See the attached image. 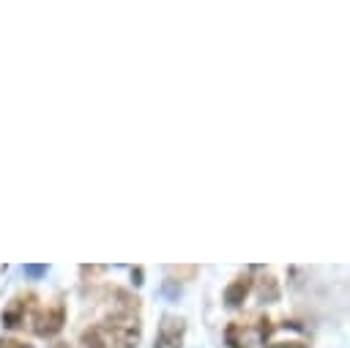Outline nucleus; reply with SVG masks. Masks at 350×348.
Instances as JSON below:
<instances>
[{"label": "nucleus", "instance_id": "nucleus-1", "mask_svg": "<svg viewBox=\"0 0 350 348\" xmlns=\"http://www.w3.org/2000/svg\"><path fill=\"white\" fill-rule=\"evenodd\" d=\"M63 323H66V307H63V301H57V304L46 307L44 312L33 315V332L38 337H55L63 329Z\"/></svg>", "mask_w": 350, "mask_h": 348}, {"label": "nucleus", "instance_id": "nucleus-2", "mask_svg": "<svg viewBox=\"0 0 350 348\" xmlns=\"http://www.w3.org/2000/svg\"><path fill=\"white\" fill-rule=\"evenodd\" d=\"M183 332H186V321L183 318L164 315L161 323H159L156 348H180L183 345Z\"/></svg>", "mask_w": 350, "mask_h": 348}, {"label": "nucleus", "instance_id": "nucleus-3", "mask_svg": "<svg viewBox=\"0 0 350 348\" xmlns=\"http://www.w3.org/2000/svg\"><path fill=\"white\" fill-rule=\"evenodd\" d=\"M33 310H36V296H33V293L14 299V301L3 310V326H8V329L22 326V323L30 318V312H33Z\"/></svg>", "mask_w": 350, "mask_h": 348}, {"label": "nucleus", "instance_id": "nucleus-4", "mask_svg": "<svg viewBox=\"0 0 350 348\" xmlns=\"http://www.w3.org/2000/svg\"><path fill=\"white\" fill-rule=\"evenodd\" d=\"M249 290H252V277H249V274L235 277V279L224 288V304H227V307H241V301L249 296Z\"/></svg>", "mask_w": 350, "mask_h": 348}, {"label": "nucleus", "instance_id": "nucleus-5", "mask_svg": "<svg viewBox=\"0 0 350 348\" xmlns=\"http://www.w3.org/2000/svg\"><path fill=\"white\" fill-rule=\"evenodd\" d=\"M249 337H257V329H246L241 323H230L224 329V340L230 348H249Z\"/></svg>", "mask_w": 350, "mask_h": 348}, {"label": "nucleus", "instance_id": "nucleus-6", "mask_svg": "<svg viewBox=\"0 0 350 348\" xmlns=\"http://www.w3.org/2000/svg\"><path fill=\"white\" fill-rule=\"evenodd\" d=\"M82 345H85V348H112V343H109V337H107V332H104L101 326L85 329V332H82Z\"/></svg>", "mask_w": 350, "mask_h": 348}, {"label": "nucleus", "instance_id": "nucleus-7", "mask_svg": "<svg viewBox=\"0 0 350 348\" xmlns=\"http://www.w3.org/2000/svg\"><path fill=\"white\" fill-rule=\"evenodd\" d=\"M257 296L262 299V301H279V282H276V277H271V274H265L262 279H260V285H257Z\"/></svg>", "mask_w": 350, "mask_h": 348}, {"label": "nucleus", "instance_id": "nucleus-8", "mask_svg": "<svg viewBox=\"0 0 350 348\" xmlns=\"http://www.w3.org/2000/svg\"><path fill=\"white\" fill-rule=\"evenodd\" d=\"M0 348H33L30 343H22V340H8V337H3L0 340Z\"/></svg>", "mask_w": 350, "mask_h": 348}, {"label": "nucleus", "instance_id": "nucleus-9", "mask_svg": "<svg viewBox=\"0 0 350 348\" xmlns=\"http://www.w3.org/2000/svg\"><path fill=\"white\" fill-rule=\"evenodd\" d=\"M268 348H306V345L298 343V340H284V343H271Z\"/></svg>", "mask_w": 350, "mask_h": 348}, {"label": "nucleus", "instance_id": "nucleus-10", "mask_svg": "<svg viewBox=\"0 0 350 348\" xmlns=\"http://www.w3.org/2000/svg\"><path fill=\"white\" fill-rule=\"evenodd\" d=\"M25 271H27V274H44V271H46V266H27Z\"/></svg>", "mask_w": 350, "mask_h": 348}, {"label": "nucleus", "instance_id": "nucleus-11", "mask_svg": "<svg viewBox=\"0 0 350 348\" xmlns=\"http://www.w3.org/2000/svg\"><path fill=\"white\" fill-rule=\"evenodd\" d=\"M55 348H68V345H66V343H60V345H55Z\"/></svg>", "mask_w": 350, "mask_h": 348}]
</instances>
